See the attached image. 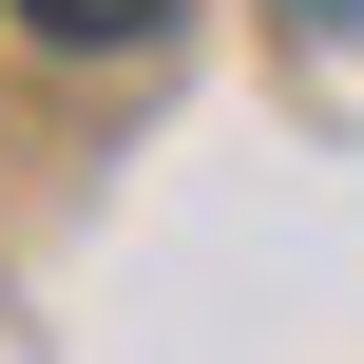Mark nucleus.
Wrapping results in <instances>:
<instances>
[{
    "instance_id": "nucleus-2",
    "label": "nucleus",
    "mask_w": 364,
    "mask_h": 364,
    "mask_svg": "<svg viewBox=\"0 0 364 364\" xmlns=\"http://www.w3.org/2000/svg\"><path fill=\"white\" fill-rule=\"evenodd\" d=\"M326 19H346V0H326Z\"/></svg>"
},
{
    "instance_id": "nucleus-1",
    "label": "nucleus",
    "mask_w": 364,
    "mask_h": 364,
    "mask_svg": "<svg viewBox=\"0 0 364 364\" xmlns=\"http://www.w3.org/2000/svg\"><path fill=\"white\" fill-rule=\"evenodd\" d=\"M19 19H38L58 58H115V38H154V0H19Z\"/></svg>"
}]
</instances>
